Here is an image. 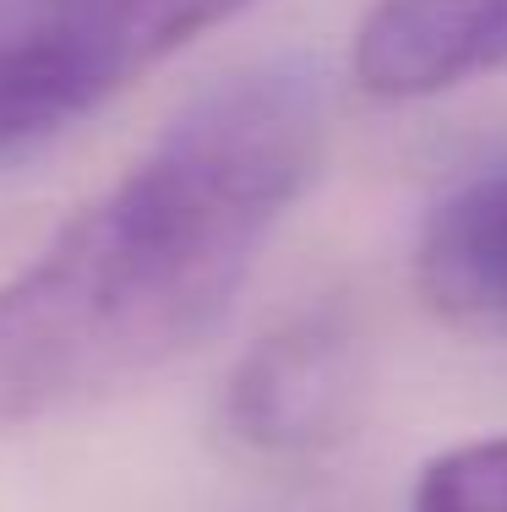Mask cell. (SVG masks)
Here are the masks:
<instances>
[{
  "mask_svg": "<svg viewBox=\"0 0 507 512\" xmlns=\"http://www.w3.org/2000/svg\"><path fill=\"white\" fill-rule=\"evenodd\" d=\"M328 99L251 66L191 99L104 197L0 284V431L88 409L213 333L322 164Z\"/></svg>",
  "mask_w": 507,
  "mask_h": 512,
  "instance_id": "obj_1",
  "label": "cell"
},
{
  "mask_svg": "<svg viewBox=\"0 0 507 512\" xmlns=\"http://www.w3.org/2000/svg\"><path fill=\"white\" fill-rule=\"evenodd\" d=\"M251 0H0V158L93 115Z\"/></svg>",
  "mask_w": 507,
  "mask_h": 512,
  "instance_id": "obj_2",
  "label": "cell"
},
{
  "mask_svg": "<svg viewBox=\"0 0 507 512\" xmlns=\"http://www.w3.org/2000/svg\"><path fill=\"white\" fill-rule=\"evenodd\" d=\"M360 404V338L338 306L273 327L229 371L224 436L257 458H311L349 431Z\"/></svg>",
  "mask_w": 507,
  "mask_h": 512,
  "instance_id": "obj_3",
  "label": "cell"
},
{
  "mask_svg": "<svg viewBox=\"0 0 507 512\" xmlns=\"http://www.w3.org/2000/svg\"><path fill=\"white\" fill-rule=\"evenodd\" d=\"M507 66V0H377L349 50L371 99H437Z\"/></svg>",
  "mask_w": 507,
  "mask_h": 512,
  "instance_id": "obj_4",
  "label": "cell"
},
{
  "mask_svg": "<svg viewBox=\"0 0 507 512\" xmlns=\"http://www.w3.org/2000/svg\"><path fill=\"white\" fill-rule=\"evenodd\" d=\"M415 273L437 311L507 327V164L458 180L431 207Z\"/></svg>",
  "mask_w": 507,
  "mask_h": 512,
  "instance_id": "obj_5",
  "label": "cell"
},
{
  "mask_svg": "<svg viewBox=\"0 0 507 512\" xmlns=\"http://www.w3.org/2000/svg\"><path fill=\"white\" fill-rule=\"evenodd\" d=\"M409 512H507V436H480L420 469Z\"/></svg>",
  "mask_w": 507,
  "mask_h": 512,
  "instance_id": "obj_6",
  "label": "cell"
}]
</instances>
